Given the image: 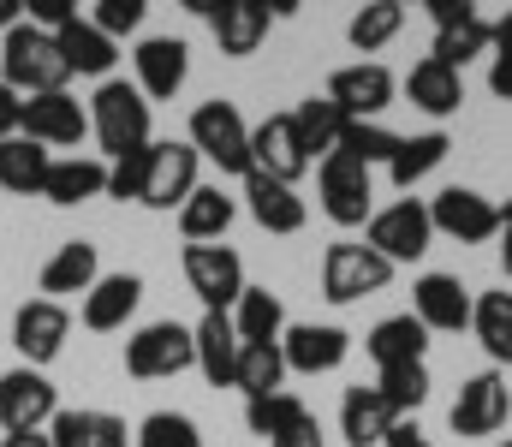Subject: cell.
<instances>
[{"mask_svg":"<svg viewBox=\"0 0 512 447\" xmlns=\"http://www.w3.org/2000/svg\"><path fill=\"white\" fill-rule=\"evenodd\" d=\"M0 84L18 90L24 102L66 90V84H72V66H66V54H60V36H48V30H36L30 18H18V24L0 36Z\"/></svg>","mask_w":512,"mask_h":447,"instance_id":"1","label":"cell"},{"mask_svg":"<svg viewBox=\"0 0 512 447\" xmlns=\"http://www.w3.org/2000/svg\"><path fill=\"white\" fill-rule=\"evenodd\" d=\"M90 132H96V144H102L108 161L149 149V102H143V90L126 84V78L96 84V96H90Z\"/></svg>","mask_w":512,"mask_h":447,"instance_id":"2","label":"cell"},{"mask_svg":"<svg viewBox=\"0 0 512 447\" xmlns=\"http://www.w3.org/2000/svg\"><path fill=\"white\" fill-rule=\"evenodd\" d=\"M185 144L197 149L203 161H215L221 173H239V179L251 173V126H245L239 102H227V96H215V102H203V108L191 114Z\"/></svg>","mask_w":512,"mask_h":447,"instance_id":"3","label":"cell"},{"mask_svg":"<svg viewBox=\"0 0 512 447\" xmlns=\"http://www.w3.org/2000/svg\"><path fill=\"white\" fill-rule=\"evenodd\" d=\"M316 191H322V215L334 227H370V215H376V167L334 149L316 167Z\"/></svg>","mask_w":512,"mask_h":447,"instance_id":"4","label":"cell"},{"mask_svg":"<svg viewBox=\"0 0 512 447\" xmlns=\"http://www.w3.org/2000/svg\"><path fill=\"white\" fill-rule=\"evenodd\" d=\"M191 364H197V340L185 322H149L126 340V376H137V382H161Z\"/></svg>","mask_w":512,"mask_h":447,"instance_id":"5","label":"cell"},{"mask_svg":"<svg viewBox=\"0 0 512 447\" xmlns=\"http://www.w3.org/2000/svg\"><path fill=\"white\" fill-rule=\"evenodd\" d=\"M429 239H435V227H429V203H417V197H399V203H387L370 215V227H364V245L387 257V263H417L423 251H429Z\"/></svg>","mask_w":512,"mask_h":447,"instance_id":"6","label":"cell"},{"mask_svg":"<svg viewBox=\"0 0 512 447\" xmlns=\"http://www.w3.org/2000/svg\"><path fill=\"white\" fill-rule=\"evenodd\" d=\"M387 281H393V263L376 257L370 245H328V257H322V298L328 304H358V298L382 293Z\"/></svg>","mask_w":512,"mask_h":447,"instance_id":"7","label":"cell"},{"mask_svg":"<svg viewBox=\"0 0 512 447\" xmlns=\"http://www.w3.org/2000/svg\"><path fill=\"white\" fill-rule=\"evenodd\" d=\"M197 161H203V155L185 144V138H161V144L149 138V173H143V197H137V203H143V209H161V215L179 209V203L197 191Z\"/></svg>","mask_w":512,"mask_h":447,"instance_id":"8","label":"cell"},{"mask_svg":"<svg viewBox=\"0 0 512 447\" xmlns=\"http://www.w3.org/2000/svg\"><path fill=\"white\" fill-rule=\"evenodd\" d=\"M66 334H72V310L54 304V298H24L18 316H12V346L30 370H48L66 352Z\"/></svg>","mask_w":512,"mask_h":447,"instance_id":"9","label":"cell"},{"mask_svg":"<svg viewBox=\"0 0 512 447\" xmlns=\"http://www.w3.org/2000/svg\"><path fill=\"white\" fill-rule=\"evenodd\" d=\"M54 412H60V388L48 382V370L18 364V370L0 376V430L6 436L12 430H48Z\"/></svg>","mask_w":512,"mask_h":447,"instance_id":"10","label":"cell"},{"mask_svg":"<svg viewBox=\"0 0 512 447\" xmlns=\"http://www.w3.org/2000/svg\"><path fill=\"white\" fill-rule=\"evenodd\" d=\"M18 132H24L30 144H42V149H78L84 138H90V108H84L72 90L30 96V102H24V120H18Z\"/></svg>","mask_w":512,"mask_h":447,"instance_id":"11","label":"cell"},{"mask_svg":"<svg viewBox=\"0 0 512 447\" xmlns=\"http://www.w3.org/2000/svg\"><path fill=\"white\" fill-rule=\"evenodd\" d=\"M185 281L203 298V310H233L239 293L251 287L233 245H185Z\"/></svg>","mask_w":512,"mask_h":447,"instance_id":"12","label":"cell"},{"mask_svg":"<svg viewBox=\"0 0 512 447\" xmlns=\"http://www.w3.org/2000/svg\"><path fill=\"white\" fill-rule=\"evenodd\" d=\"M429 18H435V54L429 60L465 72V60H477L489 48V18L471 0H429Z\"/></svg>","mask_w":512,"mask_h":447,"instance_id":"13","label":"cell"},{"mask_svg":"<svg viewBox=\"0 0 512 447\" xmlns=\"http://www.w3.org/2000/svg\"><path fill=\"white\" fill-rule=\"evenodd\" d=\"M429 227L447 233V239H459V245H483V239L501 233V203H489V197L471 191V185H447V191L429 203Z\"/></svg>","mask_w":512,"mask_h":447,"instance_id":"14","label":"cell"},{"mask_svg":"<svg viewBox=\"0 0 512 447\" xmlns=\"http://www.w3.org/2000/svg\"><path fill=\"white\" fill-rule=\"evenodd\" d=\"M393 72H387L382 60H358V66H340L334 78H328V102L346 114V120H382L387 108H393Z\"/></svg>","mask_w":512,"mask_h":447,"instance_id":"15","label":"cell"},{"mask_svg":"<svg viewBox=\"0 0 512 447\" xmlns=\"http://www.w3.org/2000/svg\"><path fill=\"white\" fill-rule=\"evenodd\" d=\"M507 418H512V388H507V376H501V370L471 376V382L459 388L453 412H447L453 436H495V430H507Z\"/></svg>","mask_w":512,"mask_h":447,"instance_id":"16","label":"cell"},{"mask_svg":"<svg viewBox=\"0 0 512 447\" xmlns=\"http://www.w3.org/2000/svg\"><path fill=\"white\" fill-rule=\"evenodd\" d=\"M131 72H137L143 102H173L191 78V48L179 36H143L137 54H131Z\"/></svg>","mask_w":512,"mask_h":447,"instance_id":"17","label":"cell"},{"mask_svg":"<svg viewBox=\"0 0 512 447\" xmlns=\"http://www.w3.org/2000/svg\"><path fill=\"white\" fill-rule=\"evenodd\" d=\"M346 352H352V334L334 322H286V334H280V358L298 376H328L346 364Z\"/></svg>","mask_w":512,"mask_h":447,"instance_id":"18","label":"cell"},{"mask_svg":"<svg viewBox=\"0 0 512 447\" xmlns=\"http://www.w3.org/2000/svg\"><path fill=\"white\" fill-rule=\"evenodd\" d=\"M251 173L274 179V185H298L310 173V155L292 132V114H268L262 126H251Z\"/></svg>","mask_w":512,"mask_h":447,"instance_id":"19","label":"cell"},{"mask_svg":"<svg viewBox=\"0 0 512 447\" xmlns=\"http://www.w3.org/2000/svg\"><path fill=\"white\" fill-rule=\"evenodd\" d=\"M191 12H203L209 18V30H215V42H221V54L227 60H245L262 48V36H268V6L262 0H191Z\"/></svg>","mask_w":512,"mask_h":447,"instance_id":"20","label":"cell"},{"mask_svg":"<svg viewBox=\"0 0 512 447\" xmlns=\"http://www.w3.org/2000/svg\"><path fill=\"white\" fill-rule=\"evenodd\" d=\"M411 316L429 334H459V328H471V287L459 275H423L411 287Z\"/></svg>","mask_w":512,"mask_h":447,"instance_id":"21","label":"cell"},{"mask_svg":"<svg viewBox=\"0 0 512 447\" xmlns=\"http://www.w3.org/2000/svg\"><path fill=\"white\" fill-rule=\"evenodd\" d=\"M137 304H143V275H102L90 293H84V304H78V322L90 328V334H120L131 316H137Z\"/></svg>","mask_w":512,"mask_h":447,"instance_id":"22","label":"cell"},{"mask_svg":"<svg viewBox=\"0 0 512 447\" xmlns=\"http://www.w3.org/2000/svg\"><path fill=\"white\" fill-rule=\"evenodd\" d=\"M102 281V251L90 245V239H66L48 263H42V298H54V304H66L72 293H90Z\"/></svg>","mask_w":512,"mask_h":447,"instance_id":"23","label":"cell"},{"mask_svg":"<svg viewBox=\"0 0 512 447\" xmlns=\"http://www.w3.org/2000/svg\"><path fill=\"white\" fill-rule=\"evenodd\" d=\"M197 340V370L209 388H233V370H239V328H233V310H203V322L191 328Z\"/></svg>","mask_w":512,"mask_h":447,"instance_id":"24","label":"cell"},{"mask_svg":"<svg viewBox=\"0 0 512 447\" xmlns=\"http://www.w3.org/2000/svg\"><path fill=\"white\" fill-rule=\"evenodd\" d=\"M405 96H411V108H423L429 120H447V114L465 108V78H459L453 66H441V60L423 54V60L405 72Z\"/></svg>","mask_w":512,"mask_h":447,"instance_id":"25","label":"cell"},{"mask_svg":"<svg viewBox=\"0 0 512 447\" xmlns=\"http://www.w3.org/2000/svg\"><path fill=\"white\" fill-rule=\"evenodd\" d=\"M42 197H48L54 209H78V203H90V197H108V161H102V155H66V161H54Z\"/></svg>","mask_w":512,"mask_h":447,"instance_id":"26","label":"cell"},{"mask_svg":"<svg viewBox=\"0 0 512 447\" xmlns=\"http://www.w3.org/2000/svg\"><path fill=\"white\" fill-rule=\"evenodd\" d=\"M245 203H251V221L262 233H304V221H310L304 197L292 185L262 179V173H245Z\"/></svg>","mask_w":512,"mask_h":447,"instance_id":"27","label":"cell"},{"mask_svg":"<svg viewBox=\"0 0 512 447\" xmlns=\"http://www.w3.org/2000/svg\"><path fill=\"white\" fill-rule=\"evenodd\" d=\"M233 215H239V203H233L221 185H197V191L179 203V233H185L191 245H221L227 227H233Z\"/></svg>","mask_w":512,"mask_h":447,"instance_id":"28","label":"cell"},{"mask_svg":"<svg viewBox=\"0 0 512 447\" xmlns=\"http://www.w3.org/2000/svg\"><path fill=\"white\" fill-rule=\"evenodd\" d=\"M393 424H399V418L387 412V400L376 394V382H370V388L358 382V388L340 394V436L352 447H382Z\"/></svg>","mask_w":512,"mask_h":447,"instance_id":"29","label":"cell"},{"mask_svg":"<svg viewBox=\"0 0 512 447\" xmlns=\"http://www.w3.org/2000/svg\"><path fill=\"white\" fill-rule=\"evenodd\" d=\"M364 352L376 358V370H393V364H423V352H429V328H423L411 310H405V316H382V322L370 328Z\"/></svg>","mask_w":512,"mask_h":447,"instance_id":"30","label":"cell"},{"mask_svg":"<svg viewBox=\"0 0 512 447\" xmlns=\"http://www.w3.org/2000/svg\"><path fill=\"white\" fill-rule=\"evenodd\" d=\"M48 442L54 447H131V430H126V418H114V412L78 406V412H54Z\"/></svg>","mask_w":512,"mask_h":447,"instance_id":"31","label":"cell"},{"mask_svg":"<svg viewBox=\"0 0 512 447\" xmlns=\"http://www.w3.org/2000/svg\"><path fill=\"white\" fill-rule=\"evenodd\" d=\"M60 54H66V66H72V78L84 72V78H114V60H120V42H108L90 18H72L66 30H60Z\"/></svg>","mask_w":512,"mask_h":447,"instance_id":"32","label":"cell"},{"mask_svg":"<svg viewBox=\"0 0 512 447\" xmlns=\"http://www.w3.org/2000/svg\"><path fill=\"white\" fill-rule=\"evenodd\" d=\"M292 132H298V144L310 155V167L316 161H328L334 149H340V132H346V114L328 102V96H304L298 108H292Z\"/></svg>","mask_w":512,"mask_h":447,"instance_id":"33","label":"cell"},{"mask_svg":"<svg viewBox=\"0 0 512 447\" xmlns=\"http://www.w3.org/2000/svg\"><path fill=\"white\" fill-rule=\"evenodd\" d=\"M48 167H54V155L18 132V138H6V144H0V191H12V197H42Z\"/></svg>","mask_w":512,"mask_h":447,"instance_id":"34","label":"cell"},{"mask_svg":"<svg viewBox=\"0 0 512 447\" xmlns=\"http://www.w3.org/2000/svg\"><path fill=\"white\" fill-rule=\"evenodd\" d=\"M447 149H453V138L435 126V132H417V138H399V149H393V161H387V179L399 185V191H411L417 179H429L441 161H447Z\"/></svg>","mask_w":512,"mask_h":447,"instance_id":"35","label":"cell"},{"mask_svg":"<svg viewBox=\"0 0 512 447\" xmlns=\"http://www.w3.org/2000/svg\"><path fill=\"white\" fill-rule=\"evenodd\" d=\"M286 382V358H280V340H239V370H233V388H245V400H262V394H280Z\"/></svg>","mask_w":512,"mask_h":447,"instance_id":"36","label":"cell"},{"mask_svg":"<svg viewBox=\"0 0 512 447\" xmlns=\"http://www.w3.org/2000/svg\"><path fill=\"white\" fill-rule=\"evenodd\" d=\"M233 328H239V340H251V346L280 340V334H286V304H280V293H268V287H245L239 304H233Z\"/></svg>","mask_w":512,"mask_h":447,"instance_id":"37","label":"cell"},{"mask_svg":"<svg viewBox=\"0 0 512 447\" xmlns=\"http://www.w3.org/2000/svg\"><path fill=\"white\" fill-rule=\"evenodd\" d=\"M471 328H477V340H483V352L495 364H512V293L507 287L471 298Z\"/></svg>","mask_w":512,"mask_h":447,"instance_id":"38","label":"cell"},{"mask_svg":"<svg viewBox=\"0 0 512 447\" xmlns=\"http://www.w3.org/2000/svg\"><path fill=\"white\" fill-rule=\"evenodd\" d=\"M304 418H310V406H304L298 394H286V388H280V394H262V400H245V424H251V436H262L268 447L280 442L292 424H304Z\"/></svg>","mask_w":512,"mask_h":447,"instance_id":"39","label":"cell"},{"mask_svg":"<svg viewBox=\"0 0 512 447\" xmlns=\"http://www.w3.org/2000/svg\"><path fill=\"white\" fill-rule=\"evenodd\" d=\"M399 30H405V6H399V0H370V6H358V12H352V24H346V36H352V48H358V54L387 48Z\"/></svg>","mask_w":512,"mask_h":447,"instance_id":"40","label":"cell"},{"mask_svg":"<svg viewBox=\"0 0 512 447\" xmlns=\"http://www.w3.org/2000/svg\"><path fill=\"white\" fill-rule=\"evenodd\" d=\"M376 394L387 400L393 418H411L423 400H429V364H393L376 376Z\"/></svg>","mask_w":512,"mask_h":447,"instance_id":"41","label":"cell"},{"mask_svg":"<svg viewBox=\"0 0 512 447\" xmlns=\"http://www.w3.org/2000/svg\"><path fill=\"white\" fill-rule=\"evenodd\" d=\"M393 149H399V132H387L382 120H346V132H340V155H352L364 167H387Z\"/></svg>","mask_w":512,"mask_h":447,"instance_id":"42","label":"cell"},{"mask_svg":"<svg viewBox=\"0 0 512 447\" xmlns=\"http://www.w3.org/2000/svg\"><path fill=\"white\" fill-rule=\"evenodd\" d=\"M131 447H203V430L185 418V412H149L137 424Z\"/></svg>","mask_w":512,"mask_h":447,"instance_id":"43","label":"cell"},{"mask_svg":"<svg viewBox=\"0 0 512 447\" xmlns=\"http://www.w3.org/2000/svg\"><path fill=\"white\" fill-rule=\"evenodd\" d=\"M143 0H96V12H90V24L108 36V42H120V36H131L137 24H143Z\"/></svg>","mask_w":512,"mask_h":447,"instance_id":"44","label":"cell"},{"mask_svg":"<svg viewBox=\"0 0 512 447\" xmlns=\"http://www.w3.org/2000/svg\"><path fill=\"white\" fill-rule=\"evenodd\" d=\"M143 173H149V149L108 161V197H120V203H137V197H143Z\"/></svg>","mask_w":512,"mask_h":447,"instance_id":"45","label":"cell"},{"mask_svg":"<svg viewBox=\"0 0 512 447\" xmlns=\"http://www.w3.org/2000/svg\"><path fill=\"white\" fill-rule=\"evenodd\" d=\"M18 120H24V96L0 84V144H6V138H18Z\"/></svg>","mask_w":512,"mask_h":447,"instance_id":"46","label":"cell"},{"mask_svg":"<svg viewBox=\"0 0 512 447\" xmlns=\"http://www.w3.org/2000/svg\"><path fill=\"white\" fill-rule=\"evenodd\" d=\"M274 447H328V442H322V424H316V418H304V424H292Z\"/></svg>","mask_w":512,"mask_h":447,"instance_id":"47","label":"cell"},{"mask_svg":"<svg viewBox=\"0 0 512 447\" xmlns=\"http://www.w3.org/2000/svg\"><path fill=\"white\" fill-rule=\"evenodd\" d=\"M382 447H435V442L417 430V418H399V424L387 430V442H382Z\"/></svg>","mask_w":512,"mask_h":447,"instance_id":"48","label":"cell"},{"mask_svg":"<svg viewBox=\"0 0 512 447\" xmlns=\"http://www.w3.org/2000/svg\"><path fill=\"white\" fill-rule=\"evenodd\" d=\"M489 90H495L501 102H512V48L507 54H495V66H489Z\"/></svg>","mask_w":512,"mask_h":447,"instance_id":"49","label":"cell"},{"mask_svg":"<svg viewBox=\"0 0 512 447\" xmlns=\"http://www.w3.org/2000/svg\"><path fill=\"white\" fill-rule=\"evenodd\" d=\"M0 447H54V442H48V430H12V436H0Z\"/></svg>","mask_w":512,"mask_h":447,"instance_id":"50","label":"cell"},{"mask_svg":"<svg viewBox=\"0 0 512 447\" xmlns=\"http://www.w3.org/2000/svg\"><path fill=\"white\" fill-rule=\"evenodd\" d=\"M18 18H24V0H0V36H6Z\"/></svg>","mask_w":512,"mask_h":447,"instance_id":"51","label":"cell"},{"mask_svg":"<svg viewBox=\"0 0 512 447\" xmlns=\"http://www.w3.org/2000/svg\"><path fill=\"white\" fill-rule=\"evenodd\" d=\"M501 269H507V281H512V227H507V245H501Z\"/></svg>","mask_w":512,"mask_h":447,"instance_id":"52","label":"cell"},{"mask_svg":"<svg viewBox=\"0 0 512 447\" xmlns=\"http://www.w3.org/2000/svg\"><path fill=\"white\" fill-rule=\"evenodd\" d=\"M501 227H512V197H507V209H501Z\"/></svg>","mask_w":512,"mask_h":447,"instance_id":"53","label":"cell"},{"mask_svg":"<svg viewBox=\"0 0 512 447\" xmlns=\"http://www.w3.org/2000/svg\"><path fill=\"white\" fill-rule=\"evenodd\" d=\"M507 447H512V442H507Z\"/></svg>","mask_w":512,"mask_h":447,"instance_id":"54","label":"cell"}]
</instances>
